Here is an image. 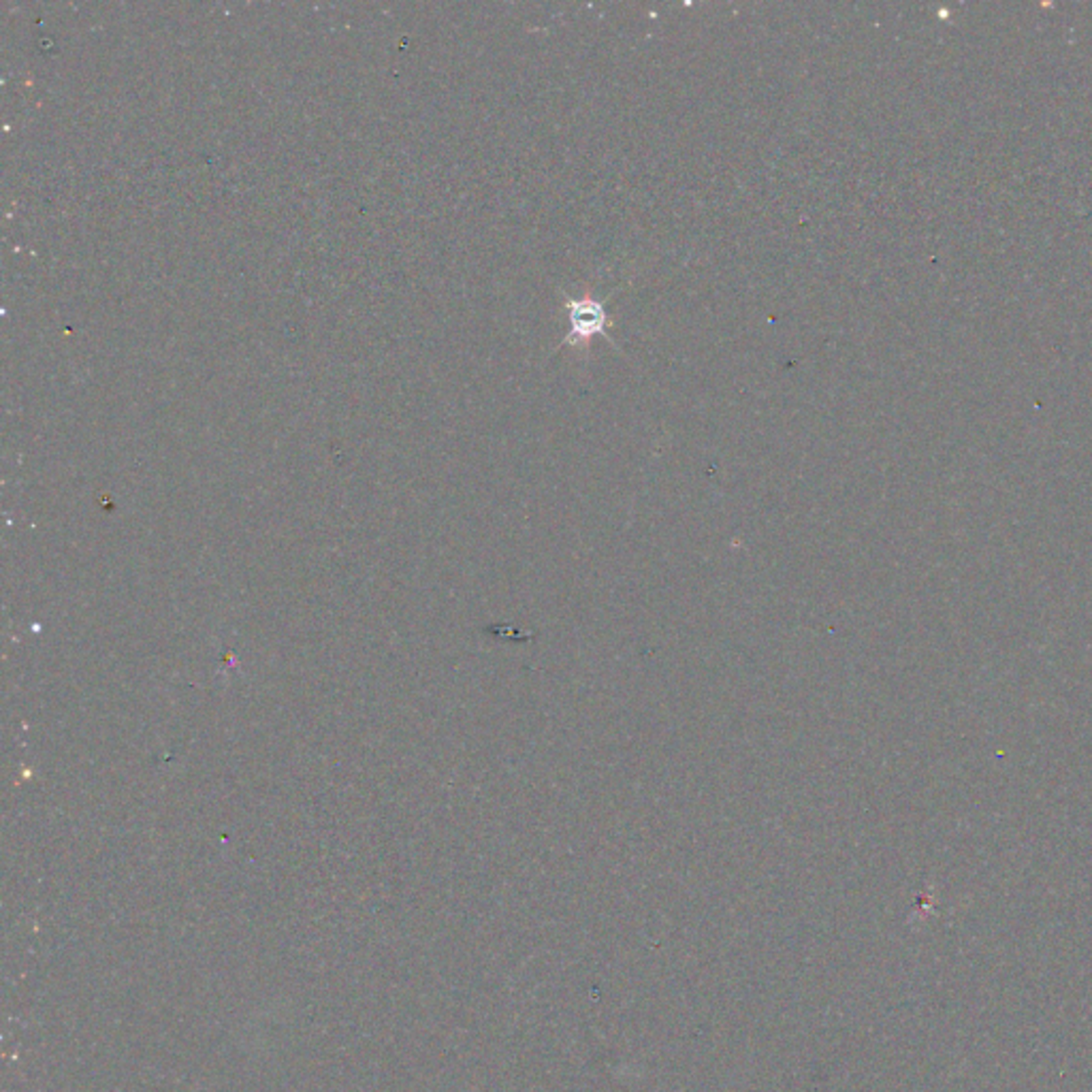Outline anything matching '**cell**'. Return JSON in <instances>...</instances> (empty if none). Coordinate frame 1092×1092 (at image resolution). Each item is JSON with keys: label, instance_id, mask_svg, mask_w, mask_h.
<instances>
[{"label": "cell", "instance_id": "obj_1", "mask_svg": "<svg viewBox=\"0 0 1092 1092\" xmlns=\"http://www.w3.org/2000/svg\"><path fill=\"white\" fill-rule=\"evenodd\" d=\"M570 333L566 337L568 344H587L595 336H606V329L611 327V316L602 301L591 295H585L580 299H568L566 303Z\"/></svg>", "mask_w": 1092, "mask_h": 1092}]
</instances>
